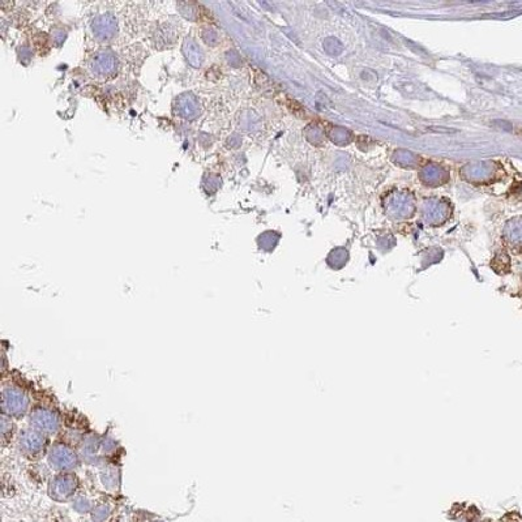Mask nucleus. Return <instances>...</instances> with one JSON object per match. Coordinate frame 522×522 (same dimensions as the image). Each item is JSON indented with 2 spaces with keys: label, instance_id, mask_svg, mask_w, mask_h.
Instances as JSON below:
<instances>
[{
  "label": "nucleus",
  "instance_id": "f257e3e1",
  "mask_svg": "<svg viewBox=\"0 0 522 522\" xmlns=\"http://www.w3.org/2000/svg\"><path fill=\"white\" fill-rule=\"evenodd\" d=\"M30 407L28 391L15 380H4L2 385V410L8 418H22Z\"/></svg>",
  "mask_w": 522,
  "mask_h": 522
},
{
  "label": "nucleus",
  "instance_id": "f03ea898",
  "mask_svg": "<svg viewBox=\"0 0 522 522\" xmlns=\"http://www.w3.org/2000/svg\"><path fill=\"white\" fill-rule=\"evenodd\" d=\"M47 461L50 466L60 473H71L79 465V456L74 448L64 443L52 444L47 453Z\"/></svg>",
  "mask_w": 522,
  "mask_h": 522
},
{
  "label": "nucleus",
  "instance_id": "7ed1b4c3",
  "mask_svg": "<svg viewBox=\"0 0 522 522\" xmlns=\"http://www.w3.org/2000/svg\"><path fill=\"white\" fill-rule=\"evenodd\" d=\"M31 428L41 431L45 435L56 434L60 430L61 418L55 409L50 406H36L29 414Z\"/></svg>",
  "mask_w": 522,
  "mask_h": 522
},
{
  "label": "nucleus",
  "instance_id": "39448f33",
  "mask_svg": "<svg viewBox=\"0 0 522 522\" xmlns=\"http://www.w3.org/2000/svg\"><path fill=\"white\" fill-rule=\"evenodd\" d=\"M77 484L79 480L74 473H59L50 483V492L56 499H67L74 494Z\"/></svg>",
  "mask_w": 522,
  "mask_h": 522
},
{
  "label": "nucleus",
  "instance_id": "20e7f679",
  "mask_svg": "<svg viewBox=\"0 0 522 522\" xmlns=\"http://www.w3.org/2000/svg\"><path fill=\"white\" fill-rule=\"evenodd\" d=\"M19 445L21 452L28 457H38L46 450L47 435L42 434L36 428L24 430L20 434Z\"/></svg>",
  "mask_w": 522,
  "mask_h": 522
}]
</instances>
